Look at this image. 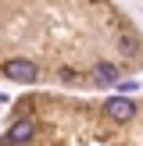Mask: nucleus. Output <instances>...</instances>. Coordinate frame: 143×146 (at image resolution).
<instances>
[{
  "mask_svg": "<svg viewBox=\"0 0 143 146\" xmlns=\"http://www.w3.org/2000/svg\"><path fill=\"white\" fill-rule=\"evenodd\" d=\"M32 61L61 86L97 89L104 61L143 64V39L104 0H0V75Z\"/></svg>",
  "mask_w": 143,
  "mask_h": 146,
  "instance_id": "f257e3e1",
  "label": "nucleus"
}]
</instances>
